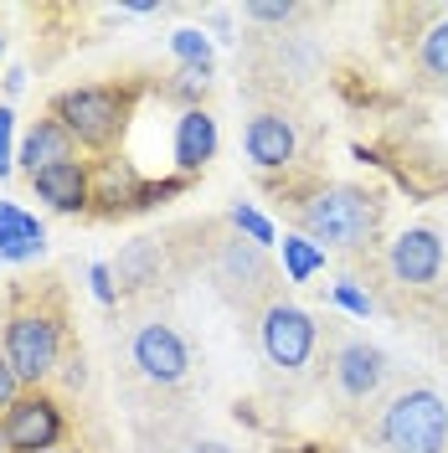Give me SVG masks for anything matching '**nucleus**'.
I'll use <instances>...</instances> for the list:
<instances>
[{"label": "nucleus", "instance_id": "c756f323", "mask_svg": "<svg viewBox=\"0 0 448 453\" xmlns=\"http://www.w3.org/2000/svg\"><path fill=\"white\" fill-rule=\"evenodd\" d=\"M0 453H11V449H5V433H0Z\"/></svg>", "mask_w": 448, "mask_h": 453}, {"label": "nucleus", "instance_id": "dca6fc26", "mask_svg": "<svg viewBox=\"0 0 448 453\" xmlns=\"http://www.w3.org/2000/svg\"><path fill=\"white\" fill-rule=\"evenodd\" d=\"M119 283L124 288H144V283H155V273H160V253H155V242H129L124 253H119Z\"/></svg>", "mask_w": 448, "mask_h": 453}, {"label": "nucleus", "instance_id": "393cba45", "mask_svg": "<svg viewBox=\"0 0 448 453\" xmlns=\"http://www.w3.org/2000/svg\"><path fill=\"white\" fill-rule=\"evenodd\" d=\"M11 129H16V113L11 109H0V175H11Z\"/></svg>", "mask_w": 448, "mask_h": 453}, {"label": "nucleus", "instance_id": "4468645a", "mask_svg": "<svg viewBox=\"0 0 448 453\" xmlns=\"http://www.w3.org/2000/svg\"><path fill=\"white\" fill-rule=\"evenodd\" d=\"M42 248H47L42 222L27 217L21 206L0 201V257H5V263H31V257H42Z\"/></svg>", "mask_w": 448, "mask_h": 453}, {"label": "nucleus", "instance_id": "b1692460", "mask_svg": "<svg viewBox=\"0 0 448 453\" xmlns=\"http://www.w3.org/2000/svg\"><path fill=\"white\" fill-rule=\"evenodd\" d=\"M88 279H93V294H98V304H113V299H119V288H113V268H109V263H93V268H88Z\"/></svg>", "mask_w": 448, "mask_h": 453}, {"label": "nucleus", "instance_id": "2eb2a0df", "mask_svg": "<svg viewBox=\"0 0 448 453\" xmlns=\"http://www.w3.org/2000/svg\"><path fill=\"white\" fill-rule=\"evenodd\" d=\"M144 186L140 175L129 165H119V160H109L104 165V180H93V201H104V211H119V206H140Z\"/></svg>", "mask_w": 448, "mask_h": 453}, {"label": "nucleus", "instance_id": "423d86ee", "mask_svg": "<svg viewBox=\"0 0 448 453\" xmlns=\"http://www.w3.org/2000/svg\"><path fill=\"white\" fill-rule=\"evenodd\" d=\"M263 356L274 361L279 371H299L309 366V356H314V319H309L299 304H268L263 314Z\"/></svg>", "mask_w": 448, "mask_h": 453}, {"label": "nucleus", "instance_id": "1a4fd4ad", "mask_svg": "<svg viewBox=\"0 0 448 453\" xmlns=\"http://www.w3.org/2000/svg\"><path fill=\"white\" fill-rule=\"evenodd\" d=\"M294 144H299L294 140V124L279 119V113H258L243 129V150H248L252 165H263V170H283L294 160Z\"/></svg>", "mask_w": 448, "mask_h": 453}, {"label": "nucleus", "instance_id": "c85d7f7f", "mask_svg": "<svg viewBox=\"0 0 448 453\" xmlns=\"http://www.w3.org/2000/svg\"><path fill=\"white\" fill-rule=\"evenodd\" d=\"M186 453H232V449H222V443H197V449H186Z\"/></svg>", "mask_w": 448, "mask_h": 453}, {"label": "nucleus", "instance_id": "5701e85b", "mask_svg": "<svg viewBox=\"0 0 448 453\" xmlns=\"http://www.w3.org/2000/svg\"><path fill=\"white\" fill-rule=\"evenodd\" d=\"M206 83H212V67H181L175 93H181V98H197V93H206Z\"/></svg>", "mask_w": 448, "mask_h": 453}, {"label": "nucleus", "instance_id": "cd10ccee", "mask_svg": "<svg viewBox=\"0 0 448 453\" xmlns=\"http://www.w3.org/2000/svg\"><path fill=\"white\" fill-rule=\"evenodd\" d=\"M21 88H27V67H11L5 73V93H21Z\"/></svg>", "mask_w": 448, "mask_h": 453}, {"label": "nucleus", "instance_id": "a878e982", "mask_svg": "<svg viewBox=\"0 0 448 453\" xmlns=\"http://www.w3.org/2000/svg\"><path fill=\"white\" fill-rule=\"evenodd\" d=\"M336 304H345V310H351V314H361V319L371 314V299H366L361 288H351V283H340V288H336Z\"/></svg>", "mask_w": 448, "mask_h": 453}, {"label": "nucleus", "instance_id": "6e6552de", "mask_svg": "<svg viewBox=\"0 0 448 453\" xmlns=\"http://www.w3.org/2000/svg\"><path fill=\"white\" fill-rule=\"evenodd\" d=\"M387 263H392L397 283L428 288V283H438V273H444V242H438L433 226H407V232L392 242Z\"/></svg>", "mask_w": 448, "mask_h": 453}, {"label": "nucleus", "instance_id": "aec40b11", "mask_svg": "<svg viewBox=\"0 0 448 453\" xmlns=\"http://www.w3.org/2000/svg\"><path fill=\"white\" fill-rule=\"evenodd\" d=\"M170 52L181 57L186 67H212V42H206L197 27H181V31H175V36H170Z\"/></svg>", "mask_w": 448, "mask_h": 453}, {"label": "nucleus", "instance_id": "6ab92c4d", "mask_svg": "<svg viewBox=\"0 0 448 453\" xmlns=\"http://www.w3.org/2000/svg\"><path fill=\"white\" fill-rule=\"evenodd\" d=\"M232 226H237V232H248L252 248H268V242L279 237V232H274V222H268L258 206H248V201H237V206H232Z\"/></svg>", "mask_w": 448, "mask_h": 453}, {"label": "nucleus", "instance_id": "0eeeda50", "mask_svg": "<svg viewBox=\"0 0 448 453\" xmlns=\"http://www.w3.org/2000/svg\"><path fill=\"white\" fill-rule=\"evenodd\" d=\"M135 366L150 376V381H160V387H175V381H186V371H191V350H186V340L175 335L170 325H144L140 335H135Z\"/></svg>", "mask_w": 448, "mask_h": 453}, {"label": "nucleus", "instance_id": "bb28decb", "mask_svg": "<svg viewBox=\"0 0 448 453\" xmlns=\"http://www.w3.org/2000/svg\"><path fill=\"white\" fill-rule=\"evenodd\" d=\"M252 21H289L294 16V5H248Z\"/></svg>", "mask_w": 448, "mask_h": 453}, {"label": "nucleus", "instance_id": "9b49d317", "mask_svg": "<svg viewBox=\"0 0 448 453\" xmlns=\"http://www.w3.org/2000/svg\"><path fill=\"white\" fill-rule=\"evenodd\" d=\"M31 186H36V196L47 201V206H57V211H88V201H93V175H88L83 160L42 170V175H31Z\"/></svg>", "mask_w": 448, "mask_h": 453}, {"label": "nucleus", "instance_id": "f8f14e48", "mask_svg": "<svg viewBox=\"0 0 448 453\" xmlns=\"http://www.w3.org/2000/svg\"><path fill=\"white\" fill-rule=\"evenodd\" d=\"M217 155V119L206 109H186L175 119V165L181 175H197Z\"/></svg>", "mask_w": 448, "mask_h": 453}, {"label": "nucleus", "instance_id": "4be33fe9", "mask_svg": "<svg viewBox=\"0 0 448 453\" xmlns=\"http://www.w3.org/2000/svg\"><path fill=\"white\" fill-rule=\"evenodd\" d=\"M16 402H21V376H16V366H11L5 350H0V418H5Z\"/></svg>", "mask_w": 448, "mask_h": 453}, {"label": "nucleus", "instance_id": "39448f33", "mask_svg": "<svg viewBox=\"0 0 448 453\" xmlns=\"http://www.w3.org/2000/svg\"><path fill=\"white\" fill-rule=\"evenodd\" d=\"M0 433H5L11 453H52L62 443V433H67V418H62L57 396L21 392V402L0 418Z\"/></svg>", "mask_w": 448, "mask_h": 453}, {"label": "nucleus", "instance_id": "2f4dec72", "mask_svg": "<svg viewBox=\"0 0 448 453\" xmlns=\"http://www.w3.org/2000/svg\"><path fill=\"white\" fill-rule=\"evenodd\" d=\"M52 453H67V449H52Z\"/></svg>", "mask_w": 448, "mask_h": 453}, {"label": "nucleus", "instance_id": "7ed1b4c3", "mask_svg": "<svg viewBox=\"0 0 448 453\" xmlns=\"http://www.w3.org/2000/svg\"><path fill=\"white\" fill-rule=\"evenodd\" d=\"M52 119L73 134V144L109 150L129 124V93H119V88H67L52 104Z\"/></svg>", "mask_w": 448, "mask_h": 453}, {"label": "nucleus", "instance_id": "7c9ffc66", "mask_svg": "<svg viewBox=\"0 0 448 453\" xmlns=\"http://www.w3.org/2000/svg\"><path fill=\"white\" fill-rule=\"evenodd\" d=\"M0 57H5V36H0Z\"/></svg>", "mask_w": 448, "mask_h": 453}, {"label": "nucleus", "instance_id": "a211bd4d", "mask_svg": "<svg viewBox=\"0 0 448 453\" xmlns=\"http://www.w3.org/2000/svg\"><path fill=\"white\" fill-rule=\"evenodd\" d=\"M222 279L227 283L268 279V268H263V248H252V242H227V248H222Z\"/></svg>", "mask_w": 448, "mask_h": 453}, {"label": "nucleus", "instance_id": "9d476101", "mask_svg": "<svg viewBox=\"0 0 448 453\" xmlns=\"http://www.w3.org/2000/svg\"><path fill=\"white\" fill-rule=\"evenodd\" d=\"M336 381H340L345 396L366 402V396L382 392V381H387V356H382L376 345H366V340H351L336 361Z\"/></svg>", "mask_w": 448, "mask_h": 453}, {"label": "nucleus", "instance_id": "412c9836", "mask_svg": "<svg viewBox=\"0 0 448 453\" xmlns=\"http://www.w3.org/2000/svg\"><path fill=\"white\" fill-rule=\"evenodd\" d=\"M422 73L448 83V21H438V27L422 36Z\"/></svg>", "mask_w": 448, "mask_h": 453}, {"label": "nucleus", "instance_id": "ddd939ff", "mask_svg": "<svg viewBox=\"0 0 448 453\" xmlns=\"http://www.w3.org/2000/svg\"><path fill=\"white\" fill-rule=\"evenodd\" d=\"M16 160L27 165V175H42V170H52V165L78 160V144H73V134H67L57 119H36V129L21 140V155H16Z\"/></svg>", "mask_w": 448, "mask_h": 453}, {"label": "nucleus", "instance_id": "f03ea898", "mask_svg": "<svg viewBox=\"0 0 448 453\" xmlns=\"http://www.w3.org/2000/svg\"><path fill=\"white\" fill-rule=\"evenodd\" d=\"M382 449L392 453H444L448 449V402L433 387H407L382 407L376 423Z\"/></svg>", "mask_w": 448, "mask_h": 453}, {"label": "nucleus", "instance_id": "f3484780", "mask_svg": "<svg viewBox=\"0 0 448 453\" xmlns=\"http://www.w3.org/2000/svg\"><path fill=\"white\" fill-rule=\"evenodd\" d=\"M283 268H289V279L294 283H309L320 268H325V248H314L309 237L289 232V237H283Z\"/></svg>", "mask_w": 448, "mask_h": 453}, {"label": "nucleus", "instance_id": "f257e3e1", "mask_svg": "<svg viewBox=\"0 0 448 453\" xmlns=\"http://www.w3.org/2000/svg\"><path fill=\"white\" fill-rule=\"evenodd\" d=\"M382 206L376 196H366L361 186H325L309 201H299V237H309L314 248H366L376 237Z\"/></svg>", "mask_w": 448, "mask_h": 453}, {"label": "nucleus", "instance_id": "20e7f679", "mask_svg": "<svg viewBox=\"0 0 448 453\" xmlns=\"http://www.w3.org/2000/svg\"><path fill=\"white\" fill-rule=\"evenodd\" d=\"M0 350L5 361L16 366L21 387H36L47 381L62 361V319L57 314H42V310H21L5 319V335H0Z\"/></svg>", "mask_w": 448, "mask_h": 453}]
</instances>
